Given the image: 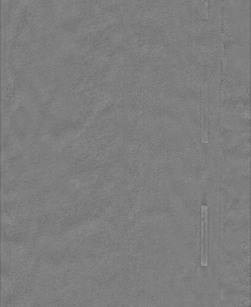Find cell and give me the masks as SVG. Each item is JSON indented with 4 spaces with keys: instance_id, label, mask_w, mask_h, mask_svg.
<instances>
[{
    "instance_id": "cell-3",
    "label": "cell",
    "mask_w": 251,
    "mask_h": 307,
    "mask_svg": "<svg viewBox=\"0 0 251 307\" xmlns=\"http://www.w3.org/2000/svg\"><path fill=\"white\" fill-rule=\"evenodd\" d=\"M208 3L207 2H205L204 6L203 7V18L205 19V20H208Z\"/></svg>"
},
{
    "instance_id": "cell-1",
    "label": "cell",
    "mask_w": 251,
    "mask_h": 307,
    "mask_svg": "<svg viewBox=\"0 0 251 307\" xmlns=\"http://www.w3.org/2000/svg\"><path fill=\"white\" fill-rule=\"evenodd\" d=\"M201 233V265L203 267L208 265V207H202Z\"/></svg>"
},
{
    "instance_id": "cell-2",
    "label": "cell",
    "mask_w": 251,
    "mask_h": 307,
    "mask_svg": "<svg viewBox=\"0 0 251 307\" xmlns=\"http://www.w3.org/2000/svg\"><path fill=\"white\" fill-rule=\"evenodd\" d=\"M202 103V141L203 144H208V109L207 87L203 88Z\"/></svg>"
}]
</instances>
